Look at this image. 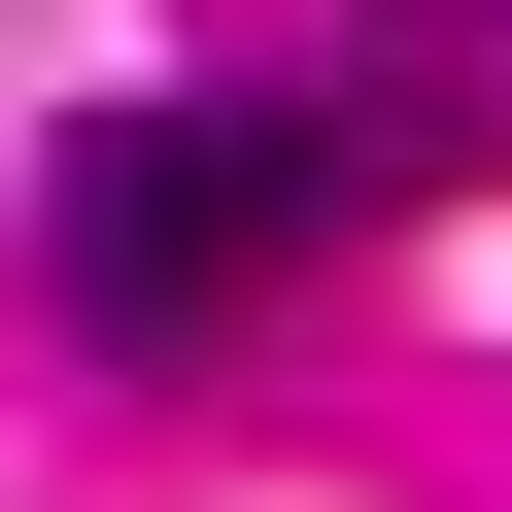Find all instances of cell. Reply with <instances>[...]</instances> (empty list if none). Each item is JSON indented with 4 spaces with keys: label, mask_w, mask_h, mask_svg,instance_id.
Masks as SVG:
<instances>
[{
    "label": "cell",
    "mask_w": 512,
    "mask_h": 512,
    "mask_svg": "<svg viewBox=\"0 0 512 512\" xmlns=\"http://www.w3.org/2000/svg\"><path fill=\"white\" fill-rule=\"evenodd\" d=\"M342 205H376V103H103L35 274H69V342H239Z\"/></svg>",
    "instance_id": "6da1fadb"
}]
</instances>
